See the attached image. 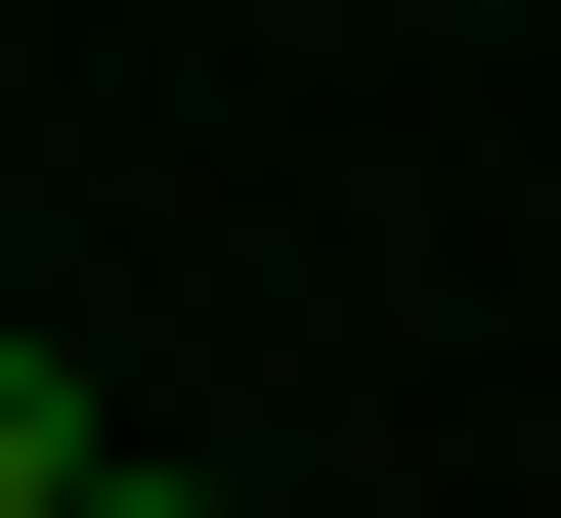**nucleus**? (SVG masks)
<instances>
[{"label": "nucleus", "mask_w": 561, "mask_h": 518, "mask_svg": "<svg viewBox=\"0 0 561 518\" xmlns=\"http://www.w3.org/2000/svg\"><path fill=\"white\" fill-rule=\"evenodd\" d=\"M0 346H44V302H0Z\"/></svg>", "instance_id": "obj_3"}, {"label": "nucleus", "mask_w": 561, "mask_h": 518, "mask_svg": "<svg viewBox=\"0 0 561 518\" xmlns=\"http://www.w3.org/2000/svg\"><path fill=\"white\" fill-rule=\"evenodd\" d=\"M0 518H130V433H87V346H0Z\"/></svg>", "instance_id": "obj_1"}, {"label": "nucleus", "mask_w": 561, "mask_h": 518, "mask_svg": "<svg viewBox=\"0 0 561 518\" xmlns=\"http://www.w3.org/2000/svg\"><path fill=\"white\" fill-rule=\"evenodd\" d=\"M130 518H216V475H130Z\"/></svg>", "instance_id": "obj_2"}]
</instances>
